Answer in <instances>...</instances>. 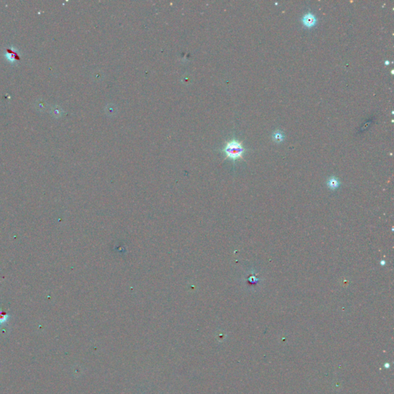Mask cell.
I'll return each mask as SVG.
<instances>
[{"instance_id":"3957f363","label":"cell","mask_w":394,"mask_h":394,"mask_svg":"<svg viewBox=\"0 0 394 394\" xmlns=\"http://www.w3.org/2000/svg\"><path fill=\"white\" fill-rule=\"evenodd\" d=\"M327 186L330 190H336L340 186V182L335 177H331L327 182Z\"/></svg>"},{"instance_id":"5b68a950","label":"cell","mask_w":394,"mask_h":394,"mask_svg":"<svg viewBox=\"0 0 394 394\" xmlns=\"http://www.w3.org/2000/svg\"><path fill=\"white\" fill-rule=\"evenodd\" d=\"M385 264V261H381V265H384Z\"/></svg>"},{"instance_id":"277c9868","label":"cell","mask_w":394,"mask_h":394,"mask_svg":"<svg viewBox=\"0 0 394 394\" xmlns=\"http://www.w3.org/2000/svg\"><path fill=\"white\" fill-rule=\"evenodd\" d=\"M273 138L276 142H282L283 139H284V136H283V134L281 132L276 131L273 133Z\"/></svg>"},{"instance_id":"6da1fadb","label":"cell","mask_w":394,"mask_h":394,"mask_svg":"<svg viewBox=\"0 0 394 394\" xmlns=\"http://www.w3.org/2000/svg\"><path fill=\"white\" fill-rule=\"evenodd\" d=\"M223 151L226 154L227 158L235 161L242 157V155L245 152V149L242 142L236 139H232L226 142Z\"/></svg>"},{"instance_id":"7a4b0ae2","label":"cell","mask_w":394,"mask_h":394,"mask_svg":"<svg viewBox=\"0 0 394 394\" xmlns=\"http://www.w3.org/2000/svg\"><path fill=\"white\" fill-rule=\"evenodd\" d=\"M302 21L305 26L308 27V28H310V27H313L316 24V18L313 13H308L303 15Z\"/></svg>"}]
</instances>
